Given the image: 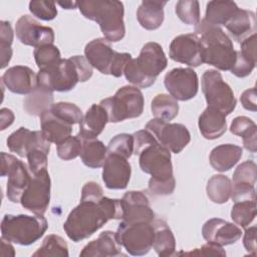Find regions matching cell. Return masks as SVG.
Returning a JSON list of instances; mask_svg holds the SVG:
<instances>
[{
  "instance_id": "obj_1",
  "label": "cell",
  "mask_w": 257,
  "mask_h": 257,
  "mask_svg": "<svg viewBox=\"0 0 257 257\" xmlns=\"http://www.w3.org/2000/svg\"><path fill=\"white\" fill-rule=\"evenodd\" d=\"M134 154L139 156L140 168L151 175L148 189L154 196L171 195L176 187L171 152L163 147L148 130L133 134Z\"/></svg>"
},
{
  "instance_id": "obj_2",
  "label": "cell",
  "mask_w": 257,
  "mask_h": 257,
  "mask_svg": "<svg viewBox=\"0 0 257 257\" xmlns=\"http://www.w3.org/2000/svg\"><path fill=\"white\" fill-rule=\"evenodd\" d=\"M123 205L119 199L102 197L99 201L80 200L63 224L70 240L79 242L87 239L108 220H122Z\"/></svg>"
},
{
  "instance_id": "obj_3",
  "label": "cell",
  "mask_w": 257,
  "mask_h": 257,
  "mask_svg": "<svg viewBox=\"0 0 257 257\" xmlns=\"http://www.w3.org/2000/svg\"><path fill=\"white\" fill-rule=\"evenodd\" d=\"M195 32L202 44L204 63L223 71L230 70L235 62L236 50L223 29L202 19L196 25Z\"/></svg>"
},
{
  "instance_id": "obj_4",
  "label": "cell",
  "mask_w": 257,
  "mask_h": 257,
  "mask_svg": "<svg viewBox=\"0 0 257 257\" xmlns=\"http://www.w3.org/2000/svg\"><path fill=\"white\" fill-rule=\"evenodd\" d=\"M80 13L89 20L95 21L109 42H117L124 37L123 4L116 0H84L77 2Z\"/></svg>"
},
{
  "instance_id": "obj_5",
  "label": "cell",
  "mask_w": 257,
  "mask_h": 257,
  "mask_svg": "<svg viewBox=\"0 0 257 257\" xmlns=\"http://www.w3.org/2000/svg\"><path fill=\"white\" fill-rule=\"evenodd\" d=\"M167 64L168 59L162 46L157 42H148L143 46L140 55L132 58L125 65L123 74L137 87L147 88L155 83Z\"/></svg>"
},
{
  "instance_id": "obj_6",
  "label": "cell",
  "mask_w": 257,
  "mask_h": 257,
  "mask_svg": "<svg viewBox=\"0 0 257 257\" xmlns=\"http://www.w3.org/2000/svg\"><path fill=\"white\" fill-rule=\"evenodd\" d=\"M48 228L43 215L6 214L1 222V237L22 246H28L40 239Z\"/></svg>"
},
{
  "instance_id": "obj_7",
  "label": "cell",
  "mask_w": 257,
  "mask_h": 257,
  "mask_svg": "<svg viewBox=\"0 0 257 257\" xmlns=\"http://www.w3.org/2000/svg\"><path fill=\"white\" fill-rule=\"evenodd\" d=\"M99 104L106 110L108 122H119L139 117L144 111L145 99L140 88L125 85L118 88L113 96L100 100Z\"/></svg>"
},
{
  "instance_id": "obj_8",
  "label": "cell",
  "mask_w": 257,
  "mask_h": 257,
  "mask_svg": "<svg viewBox=\"0 0 257 257\" xmlns=\"http://www.w3.org/2000/svg\"><path fill=\"white\" fill-rule=\"evenodd\" d=\"M154 222L121 221L115 232L117 242L130 255H146L153 248L154 244Z\"/></svg>"
},
{
  "instance_id": "obj_9",
  "label": "cell",
  "mask_w": 257,
  "mask_h": 257,
  "mask_svg": "<svg viewBox=\"0 0 257 257\" xmlns=\"http://www.w3.org/2000/svg\"><path fill=\"white\" fill-rule=\"evenodd\" d=\"M201 84L208 106L217 108L225 115L230 114L235 109L237 100L234 92L230 85L223 80L218 70H206L202 75Z\"/></svg>"
},
{
  "instance_id": "obj_10",
  "label": "cell",
  "mask_w": 257,
  "mask_h": 257,
  "mask_svg": "<svg viewBox=\"0 0 257 257\" xmlns=\"http://www.w3.org/2000/svg\"><path fill=\"white\" fill-rule=\"evenodd\" d=\"M38 84L52 91H69L75 87L81 76L71 57L60 59L55 64L39 69L37 73Z\"/></svg>"
},
{
  "instance_id": "obj_11",
  "label": "cell",
  "mask_w": 257,
  "mask_h": 257,
  "mask_svg": "<svg viewBox=\"0 0 257 257\" xmlns=\"http://www.w3.org/2000/svg\"><path fill=\"white\" fill-rule=\"evenodd\" d=\"M1 176H8L6 195L12 203H20L22 194L28 187L31 176L27 166L16 157L1 153Z\"/></svg>"
},
{
  "instance_id": "obj_12",
  "label": "cell",
  "mask_w": 257,
  "mask_h": 257,
  "mask_svg": "<svg viewBox=\"0 0 257 257\" xmlns=\"http://www.w3.org/2000/svg\"><path fill=\"white\" fill-rule=\"evenodd\" d=\"M158 142L170 152L179 154L191 141L189 130L182 123H170L168 121L153 118L146 124Z\"/></svg>"
},
{
  "instance_id": "obj_13",
  "label": "cell",
  "mask_w": 257,
  "mask_h": 257,
  "mask_svg": "<svg viewBox=\"0 0 257 257\" xmlns=\"http://www.w3.org/2000/svg\"><path fill=\"white\" fill-rule=\"evenodd\" d=\"M50 177L44 169L31 177V181L20 199L21 206L35 215H43L50 202Z\"/></svg>"
},
{
  "instance_id": "obj_14",
  "label": "cell",
  "mask_w": 257,
  "mask_h": 257,
  "mask_svg": "<svg viewBox=\"0 0 257 257\" xmlns=\"http://www.w3.org/2000/svg\"><path fill=\"white\" fill-rule=\"evenodd\" d=\"M165 86L175 99L186 101L196 96L199 89V79L192 68L177 67L170 70L164 79Z\"/></svg>"
},
{
  "instance_id": "obj_15",
  "label": "cell",
  "mask_w": 257,
  "mask_h": 257,
  "mask_svg": "<svg viewBox=\"0 0 257 257\" xmlns=\"http://www.w3.org/2000/svg\"><path fill=\"white\" fill-rule=\"evenodd\" d=\"M170 57L177 62L197 67L204 63L203 49L196 33L181 34L175 37L169 49Z\"/></svg>"
},
{
  "instance_id": "obj_16",
  "label": "cell",
  "mask_w": 257,
  "mask_h": 257,
  "mask_svg": "<svg viewBox=\"0 0 257 257\" xmlns=\"http://www.w3.org/2000/svg\"><path fill=\"white\" fill-rule=\"evenodd\" d=\"M15 33L22 44L35 48L44 44H53L54 42L53 29L41 25L40 22L29 15H22L17 20Z\"/></svg>"
},
{
  "instance_id": "obj_17",
  "label": "cell",
  "mask_w": 257,
  "mask_h": 257,
  "mask_svg": "<svg viewBox=\"0 0 257 257\" xmlns=\"http://www.w3.org/2000/svg\"><path fill=\"white\" fill-rule=\"evenodd\" d=\"M257 179V166L251 161H245L240 164L232 179L231 198L234 202L244 200H256L255 184Z\"/></svg>"
},
{
  "instance_id": "obj_18",
  "label": "cell",
  "mask_w": 257,
  "mask_h": 257,
  "mask_svg": "<svg viewBox=\"0 0 257 257\" xmlns=\"http://www.w3.org/2000/svg\"><path fill=\"white\" fill-rule=\"evenodd\" d=\"M132 167L127 159L117 154H107L102 166V181L111 190L125 189L131 179Z\"/></svg>"
},
{
  "instance_id": "obj_19",
  "label": "cell",
  "mask_w": 257,
  "mask_h": 257,
  "mask_svg": "<svg viewBox=\"0 0 257 257\" xmlns=\"http://www.w3.org/2000/svg\"><path fill=\"white\" fill-rule=\"evenodd\" d=\"M202 235L207 242L223 247L238 241L242 232L238 225L220 218H212L203 225Z\"/></svg>"
},
{
  "instance_id": "obj_20",
  "label": "cell",
  "mask_w": 257,
  "mask_h": 257,
  "mask_svg": "<svg viewBox=\"0 0 257 257\" xmlns=\"http://www.w3.org/2000/svg\"><path fill=\"white\" fill-rule=\"evenodd\" d=\"M124 222H154L155 213L143 191H128L122 199Z\"/></svg>"
},
{
  "instance_id": "obj_21",
  "label": "cell",
  "mask_w": 257,
  "mask_h": 257,
  "mask_svg": "<svg viewBox=\"0 0 257 257\" xmlns=\"http://www.w3.org/2000/svg\"><path fill=\"white\" fill-rule=\"evenodd\" d=\"M118 52L114 51L105 38H96L85 45L84 56L90 65L102 74H110Z\"/></svg>"
},
{
  "instance_id": "obj_22",
  "label": "cell",
  "mask_w": 257,
  "mask_h": 257,
  "mask_svg": "<svg viewBox=\"0 0 257 257\" xmlns=\"http://www.w3.org/2000/svg\"><path fill=\"white\" fill-rule=\"evenodd\" d=\"M1 80L8 90L17 94H28L38 85L37 74L24 65L8 68L3 73Z\"/></svg>"
},
{
  "instance_id": "obj_23",
  "label": "cell",
  "mask_w": 257,
  "mask_h": 257,
  "mask_svg": "<svg viewBox=\"0 0 257 257\" xmlns=\"http://www.w3.org/2000/svg\"><path fill=\"white\" fill-rule=\"evenodd\" d=\"M81 257H113L124 256L121 245L117 242L115 232L103 231L99 236L87 243L79 253Z\"/></svg>"
},
{
  "instance_id": "obj_24",
  "label": "cell",
  "mask_w": 257,
  "mask_h": 257,
  "mask_svg": "<svg viewBox=\"0 0 257 257\" xmlns=\"http://www.w3.org/2000/svg\"><path fill=\"white\" fill-rule=\"evenodd\" d=\"M226 29L231 37L237 41L242 42L249 36L256 34V16L255 13L239 8L234 16L226 23Z\"/></svg>"
},
{
  "instance_id": "obj_25",
  "label": "cell",
  "mask_w": 257,
  "mask_h": 257,
  "mask_svg": "<svg viewBox=\"0 0 257 257\" xmlns=\"http://www.w3.org/2000/svg\"><path fill=\"white\" fill-rule=\"evenodd\" d=\"M108 122L106 110L98 103L92 104L83 115L79 123L78 136L83 139H92L100 135Z\"/></svg>"
},
{
  "instance_id": "obj_26",
  "label": "cell",
  "mask_w": 257,
  "mask_h": 257,
  "mask_svg": "<svg viewBox=\"0 0 257 257\" xmlns=\"http://www.w3.org/2000/svg\"><path fill=\"white\" fill-rule=\"evenodd\" d=\"M41 133L49 143L58 145L71 136L72 125L57 117L48 108L40 115Z\"/></svg>"
},
{
  "instance_id": "obj_27",
  "label": "cell",
  "mask_w": 257,
  "mask_h": 257,
  "mask_svg": "<svg viewBox=\"0 0 257 257\" xmlns=\"http://www.w3.org/2000/svg\"><path fill=\"white\" fill-rule=\"evenodd\" d=\"M201 135L207 140H215L225 134L227 130L226 115L212 106H207L198 120Z\"/></svg>"
},
{
  "instance_id": "obj_28",
  "label": "cell",
  "mask_w": 257,
  "mask_h": 257,
  "mask_svg": "<svg viewBox=\"0 0 257 257\" xmlns=\"http://www.w3.org/2000/svg\"><path fill=\"white\" fill-rule=\"evenodd\" d=\"M242 154V148L237 145L224 144L217 146L210 153V165L218 172L229 171L239 162Z\"/></svg>"
},
{
  "instance_id": "obj_29",
  "label": "cell",
  "mask_w": 257,
  "mask_h": 257,
  "mask_svg": "<svg viewBox=\"0 0 257 257\" xmlns=\"http://www.w3.org/2000/svg\"><path fill=\"white\" fill-rule=\"evenodd\" d=\"M44 136L41 131H30L24 126L13 132L7 139V147L21 158L27 157L29 151L34 148Z\"/></svg>"
},
{
  "instance_id": "obj_30",
  "label": "cell",
  "mask_w": 257,
  "mask_h": 257,
  "mask_svg": "<svg viewBox=\"0 0 257 257\" xmlns=\"http://www.w3.org/2000/svg\"><path fill=\"white\" fill-rule=\"evenodd\" d=\"M167 1H143L137 10L140 25L147 30H156L164 21V6Z\"/></svg>"
},
{
  "instance_id": "obj_31",
  "label": "cell",
  "mask_w": 257,
  "mask_h": 257,
  "mask_svg": "<svg viewBox=\"0 0 257 257\" xmlns=\"http://www.w3.org/2000/svg\"><path fill=\"white\" fill-rule=\"evenodd\" d=\"M153 249L161 257L176 255V239L169 225L162 219L155 220Z\"/></svg>"
},
{
  "instance_id": "obj_32",
  "label": "cell",
  "mask_w": 257,
  "mask_h": 257,
  "mask_svg": "<svg viewBox=\"0 0 257 257\" xmlns=\"http://www.w3.org/2000/svg\"><path fill=\"white\" fill-rule=\"evenodd\" d=\"M52 104L53 91L39 84L23 100L24 110L34 116H40Z\"/></svg>"
},
{
  "instance_id": "obj_33",
  "label": "cell",
  "mask_w": 257,
  "mask_h": 257,
  "mask_svg": "<svg viewBox=\"0 0 257 257\" xmlns=\"http://www.w3.org/2000/svg\"><path fill=\"white\" fill-rule=\"evenodd\" d=\"M80 139L82 143L80 151L82 163L91 169L102 167L107 157V148L104 146V144L96 138Z\"/></svg>"
},
{
  "instance_id": "obj_34",
  "label": "cell",
  "mask_w": 257,
  "mask_h": 257,
  "mask_svg": "<svg viewBox=\"0 0 257 257\" xmlns=\"http://www.w3.org/2000/svg\"><path fill=\"white\" fill-rule=\"evenodd\" d=\"M239 7L233 1H210L207 4L204 20L212 25H226Z\"/></svg>"
},
{
  "instance_id": "obj_35",
  "label": "cell",
  "mask_w": 257,
  "mask_h": 257,
  "mask_svg": "<svg viewBox=\"0 0 257 257\" xmlns=\"http://www.w3.org/2000/svg\"><path fill=\"white\" fill-rule=\"evenodd\" d=\"M230 132L233 135L239 136L243 140V145L246 150L251 153H256L257 150V126L256 123L248 116L235 117L230 125Z\"/></svg>"
},
{
  "instance_id": "obj_36",
  "label": "cell",
  "mask_w": 257,
  "mask_h": 257,
  "mask_svg": "<svg viewBox=\"0 0 257 257\" xmlns=\"http://www.w3.org/2000/svg\"><path fill=\"white\" fill-rule=\"evenodd\" d=\"M206 192L208 198L213 203L224 204L231 198V180L225 175H214L207 183Z\"/></svg>"
},
{
  "instance_id": "obj_37",
  "label": "cell",
  "mask_w": 257,
  "mask_h": 257,
  "mask_svg": "<svg viewBox=\"0 0 257 257\" xmlns=\"http://www.w3.org/2000/svg\"><path fill=\"white\" fill-rule=\"evenodd\" d=\"M151 110L155 118H159L165 121L174 119L179 112L178 100L172 95L166 93L157 94L151 103Z\"/></svg>"
},
{
  "instance_id": "obj_38",
  "label": "cell",
  "mask_w": 257,
  "mask_h": 257,
  "mask_svg": "<svg viewBox=\"0 0 257 257\" xmlns=\"http://www.w3.org/2000/svg\"><path fill=\"white\" fill-rule=\"evenodd\" d=\"M68 246L65 240L55 234L46 236L42 245L32 254L33 257H47V256H60L68 257Z\"/></svg>"
},
{
  "instance_id": "obj_39",
  "label": "cell",
  "mask_w": 257,
  "mask_h": 257,
  "mask_svg": "<svg viewBox=\"0 0 257 257\" xmlns=\"http://www.w3.org/2000/svg\"><path fill=\"white\" fill-rule=\"evenodd\" d=\"M256 217V200H244L234 202L231 210V218L234 223L242 228H247Z\"/></svg>"
},
{
  "instance_id": "obj_40",
  "label": "cell",
  "mask_w": 257,
  "mask_h": 257,
  "mask_svg": "<svg viewBox=\"0 0 257 257\" xmlns=\"http://www.w3.org/2000/svg\"><path fill=\"white\" fill-rule=\"evenodd\" d=\"M50 151V143L43 138L34 148L27 154L28 167L32 175L47 169V156Z\"/></svg>"
},
{
  "instance_id": "obj_41",
  "label": "cell",
  "mask_w": 257,
  "mask_h": 257,
  "mask_svg": "<svg viewBox=\"0 0 257 257\" xmlns=\"http://www.w3.org/2000/svg\"><path fill=\"white\" fill-rule=\"evenodd\" d=\"M179 19L188 25H197L200 22V5L195 0H181L175 6Z\"/></svg>"
},
{
  "instance_id": "obj_42",
  "label": "cell",
  "mask_w": 257,
  "mask_h": 257,
  "mask_svg": "<svg viewBox=\"0 0 257 257\" xmlns=\"http://www.w3.org/2000/svg\"><path fill=\"white\" fill-rule=\"evenodd\" d=\"M49 109L57 117L61 118L62 120L68 122L71 125L75 123H80L83 117L81 109L76 104L71 102L59 101V102L53 103Z\"/></svg>"
},
{
  "instance_id": "obj_43",
  "label": "cell",
  "mask_w": 257,
  "mask_h": 257,
  "mask_svg": "<svg viewBox=\"0 0 257 257\" xmlns=\"http://www.w3.org/2000/svg\"><path fill=\"white\" fill-rule=\"evenodd\" d=\"M14 32L11 24L8 21L0 22V56H1V68H4L9 63L12 56V42Z\"/></svg>"
},
{
  "instance_id": "obj_44",
  "label": "cell",
  "mask_w": 257,
  "mask_h": 257,
  "mask_svg": "<svg viewBox=\"0 0 257 257\" xmlns=\"http://www.w3.org/2000/svg\"><path fill=\"white\" fill-rule=\"evenodd\" d=\"M33 55L39 69L51 66L61 59L59 49L53 44H44L36 47Z\"/></svg>"
},
{
  "instance_id": "obj_45",
  "label": "cell",
  "mask_w": 257,
  "mask_h": 257,
  "mask_svg": "<svg viewBox=\"0 0 257 257\" xmlns=\"http://www.w3.org/2000/svg\"><path fill=\"white\" fill-rule=\"evenodd\" d=\"M107 154H117L130 159L134 154V137L130 134H118L108 143Z\"/></svg>"
},
{
  "instance_id": "obj_46",
  "label": "cell",
  "mask_w": 257,
  "mask_h": 257,
  "mask_svg": "<svg viewBox=\"0 0 257 257\" xmlns=\"http://www.w3.org/2000/svg\"><path fill=\"white\" fill-rule=\"evenodd\" d=\"M81 139L78 135L70 136L57 145V155L64 161H70L80 156Z\"/></svg>"
},
{
  "instance_id": "obj_47",
  "label": "cell",
  "mask_w": 257,
  "mask_h": 257,
  "mask_svg": "<svg viewBox=\"0 0 257 257\" xmlns=\"http://www.w3.org/2000/svg\"><path fill=\"white\" fill-rule=\"evenodd\" d=\"M29 11L38 19L44 21H50L57 15V9L55 2L34 0L29 2Z\"/></svg>"
},
{
  "instance_id": "obj_48",
  "label": "cell",
  "mask_w": 257,
  "mask_h": 257,
  "mask_svg": "<svg viewBox=\"0 0 257 257\" xmlns=\"http://www.w3.org/2000/svg\"><path fill=\"white\" fill-rule=\"evenodd\" d=\"M254 63L250 62L249 60H247L246 58H244L241 53L239 51L236 50V58H235V62L232 66V68L230 69V71L237 77L243 78L248 76L252 70L255 68Z\"/></svg>"
},
{
  "instance_id": "obj_49",
  "label": "cell",
  "mask_w": 257,
  "mask_h": 257,
  "mask_svg": "<svg viewBox=\"0 0 257 257\" xmlns=\"http://www.w3.org/2000/svg\"><path fill=\"white\" fill-rule=\"evenodd\" d=\"M176 255H196V256H226V251L222 248V246L213 244V243H207L201 248H195L192 251L189 252H180L176 253Z\"/></svg>"
},
{
  "instance_id": "obj_50",
  "label": "cell",
  "mask_w": 257,
  "mask_h": 257,
  "mask_svg": "<svg viewBox=\"0 0 257 257\" xmlns=\"http://www.w3.org/2000/svg\"><path fill=\"white\" fill-rule=\"evenodd\" d=\"M256 34H253L251 36H249L248 38L244 39L241 42V49L239 50V52L241 53V55L246 58L247 60H249L250 62L256 64Z\"/></svg>"
},
{
  "instance_id": "obj_51",
  "label": "cell",
  "mask_w": 257,
  "mask_h": 257,
  "mask_svg": "<svg viewBox=\"0 0 257 257\" xmlns=\"http://www.w3.org/2000/svg\"><path fill=\"white\" fill-rule=\"evenodd\" d=\"M103 197V191L99 184L89 181L84 184L81 190L80 200H92L99 201Z\"/></svg>"
},
{
  "instance_id": "obj_52",
  "label": "cell",
  "mask_w": 257,
  "mask_h": 257,
  "mask_svg": "<svg viewBox=\"0 0 257 257\" xmlns=\"http://www.w3.org/2000/svg\"><path fill=\"white\" fill-rule=\"evenodd\" d=\"M243 245L249 255L256 256V226H252L245 230Z\"/></svg>"
},
{
  "instance_id": "obj_53",
  "label": "cell",
  "mask_w": 257,
  "mask_h": 257,
  "mask_svg": "<svg viewBox=\"0 0 257 257\" xmlns=\"http://www.w3.org/2000/svg\"><path fill=\"white\" fill-rule=\"evenodd\" d=\"M241 103L243 107L247 110L256 111L257 110V102H256V88L252 87L246 89L240 97Z\"/></svg>"
},
{
  "instance_id": "obj_54",
  "label": "cell",
  "mask_w": 257,
  "mask_h": 257,
  "mask_svg": "<svg viewBox=\"0 0 257 257\" xmlns=\"http://www.w3.org/2000/svg\"><path fill=\"white\" fill-rule=\"evenodd\" d=\"M0 120H1V131H4L7 126L11 125L14 121V113L11 109L3 107L0 110Z\"/></svg>"
},
{
  "instance_id": "obj_55",
  "label": "cell",
  "mask_w": 257,
  "mask_h": 257,
  "mask_svg": "<svg viewBox=\"0 0 257 257\" xmlns=\"http://www.w3.org/2000/svg\"><path fill=\"white\" fill-rule=\"evenodd\" d=\"M1 254L3 256H15V251L13 246L11 245V242L1 237Z\"/></svg>"
},
{
  "instance_id": "obj_56",
  "label": "cell",
  "mask_w": 257,
  "mask_h": 257,
  "mask_svg": "<svg viewBox=\"0 0 257 257\" xmlns=\"http://www.w3.org/2000/svg\"><path fill=\"white\" fill-rule=\"evenodd\" d=\"M59 6H61L63 9H75L77 8V2L74 1H64V2H58Z\"/></svg>"
}]
</instances>
